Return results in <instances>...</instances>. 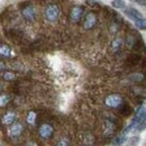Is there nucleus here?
Segmentation results:
<instances>
[{
  "label": "nucleus",
  "instance_id": "f3484780",
  "mask_svg": "<svg viewBox=\"0 0 146 146\" xmlns=\"http://www.w3.org/2000/svg\"><path fill=\"white\" fill-rule=\"evenodd\" d=\"M9 102V96L7 94H1L0 96V107H5Z\"/></svg>",
  "mask_w": 146,
  "mask_h": 146
},
{
  "label": "nucleus",
  "instance_id": "4468645a",
  "mask_svg": "<svg viewBox=\"0 0 146 146\" xmlns=\"http://www.w3.org/2000/svg\"><path fill=\"white\" fill-rule=\"evenodd\" d=\"M35 120H36V113L34 111H29L27 117H26V121L29 125H33V124H35Z\"/></svg>",
  "mask_w": 146,
  "mask_h": 146
},
{
  "label": "nucleus",
  "instance_id": "412c9836",
  "mask_svg": "<svg viewBox=\"0 0 146 146\" xmlns=\"http://www.w3.org/2000/svg\"><path fill=\"white\" fill-rule=\"evenodd\" d=\"M3 68H5V64H3V62H1V61H0V71H1V70H3Z\"/></svg>",
  "mask_w": 146,
  "mask_h": 146
},
{
  "label": "nucleus",
  "instance_id": "9b49d317",
  "mask_svg": "<svg viewBox=\"0 0 146 146\" xmlns=\"http://www.w3.org/2000/svg\"><path fill=\"white\" fill-rule=\"evenodd\" d=\"M126 139H127V136L121 134V135H119L118 137H116V138L113 139L112 145H113V146H120L121 144H124V143L126 142Z\"/></svg>",
  "mask_w": 146,
  "mask_h": 146
},
{
  "label": "nucleus",
  "instance_id": "f03ea898",
  "mask_svg": "<svg viewBox=\"0 0 146 146\" xmlns=\"http://www.w3.org/2000/svg\"><path fill=\"white\" fill-rule=\"evenodd\" d=\"M123 102V99L119 94H110L106 98L105 104L110 108H118Z\"/></svg>",
  "mask_w": 146,
  "mask_h": 146
},
{
  "label": "nucleus",
  "instance_id": "20e7f679",
  "mask_svg": "<svg viewBox=\"0 0 146 146\" xmlns=\"http://www.w3.org/2000/svg\"><path fill=\"white\" fill-rule=\"evenodd\" d=\"M82 14H83V9L82 7L80 6H74L71 11H70V19L72 23H78L81 17H82Z\"/></svg>",
  "mask_w": 146,
  "mask_h": 146
},
{
  "label": "nucleus",
  "instance_id": "aec40b11",
  "mask_svg": "<svg viewBox=\"0 0 146 146\" xmlns=\"http://www.w3.org/2000/svg\"><path fill=\"white\" fill-rule=\"evenodd\" d=\"M56 146H69V143H68L66 139H61V141L56 144Z\"/></svg>",
  "mask_w": 146,
  "mask_h": 146
},
{
  "label": "nucleus",
  "instance_id": "6ab92c4d",
  "mask_svg": "<svg viewBox=\"0 0 146 146\" xmlns=\"http://www.w3.org/2000/svg\"><path fill=\"white\" fill-rule=\"evenodd\" d=\"M2 78H3V80L10 81V80H13V79L15 78V75H14V73L13 72H5L3 74H2Z\"/></svg>",
  "mask_w": 146,
  "mask_h": 146
},
{
  "label": "nucleus",
  "instance_id": "7ed1b4c3",
  "mask_svg": "<svg viewBox=\"0 0 146 146\" xmlns=\"http://www.w3.org/2000/svg\"><path fill=\"white\" fill-rule=\"evenodd\" d=\"M38 135L43 139H48L53 135V128L48 124H43V125H40V127L38 128Z\"/></svg>",
  "mask_w": 146,
  "mask_h": 146
},
{
  "label": "nucleus",
  "instance_id": "f257e3e1",
  "mask_svg": "<svg viewBox=\"0 0 146 146\" xmlns=\"http://www.w3.org/2000/svg\"><path fill=\"white\" fill-rule=\"evenodd\" d=\"M58 15H60V9L56 5H48L45 8L44 16L48 21H55L58 17Z\"/></svg>",
  "mask_w": 146,
  "mask_h": 146
},
{
  "label": "nucleus",
  "instance_id": "5701e85b",
  "mask_svg": "<svg viewBox=\"0 0 146 146\" xmlns=\"http://www.w3.org/2000/svg\"><path fill=\"white\" fill-rule=\"evenodd\" d=\"M144 121H146V112H145V119H144Z\"/></svg>",
  "mask_w": 146,
  "mask_h": 146
},
{
  "label": "nucleus",
  "instance_id": "f8f14e48",
  "mask_svg": "<svg viewBox=\"0 0 146 146\" xmlns=\"http://www.w3.org/2000/svg\"><path fill=\"white\" fill-rule=\"evenodd\" d=\"M113 129H115L113 124L109 120H106L105 121V134L106 135H111L113 133Z\"/></svg>",
  "mask_w": 146,
  "mask_h": 146
},
{
  "label": "nucleus",
  "instance_id": "423d86ee",
  "mask_svg": "<svg viewBox=\"0 0 146 146\" xmlns=\"http://www.w3.org/2000/svg\"><path fill=\"white\" fill-rule=\"evenodd\" d=\"M125 14L127 15L129 18H131L133 20H135V21H137V20H139V19H143L142 14H141L137 9H135V8H133V7L127 8V9L125 10Z\"/></svg>",
  "mask_w": 146,
  "mask_h": 146
},
{
  "label": "nucleus",
  "instance_id": "a211bd4d",
  "mask_svg": "<svg viewBox=\"0 0 146 146\" xmlns=\"http://www.w3.org/2000/svg\"><path fill=\"white\" fill-rule=\"evenodd\" d=\"M130 79H131L133 81L141 82V81L144 79V75H143V74H141V73H137V74H133V75L130 76Z\"/></svg>",
  "mask_w": 146,
  "mask_h": 146
},
{
  "label": "nucleus",
  "instance_id": "1a4fd4ad",
  "mask_svg": "<svg viewBox=\"0 0 146 146\" xmlns=\"http://www.w3.org/2000/svg\"><path fill=\"white\" fill-rule=\"evenodd\" d=\"M15 118H16L15 112L9 111V112H7V113L2 117V120H1V121H2V124H5V125H10V124H13V123H14Z\"/></svg>",
  "mask_w": 146,
  "mask_h": 146
},
{
  "label": "nucleus",
  "instance_id": "39448f33",
  "mask_svg": "<svg viewBox=\"0 0 146 146\" xmlns=\"http://www.w3.org/2000/svg\"><path fill=\"white\" fill-rule=\"evenodd\" d=\"M97 23V18H96V15L92 14V13H89L87 14L86 18H84V24H83V27L86 29H91L92 27L96 25Z\"/></svg>",
  "mask_w": 146,
  "mask_h": 146
},
{
  "label": "nucleus",
  "instance_id": "9d476101",
  "mask_svg": "<svg viewBox=\"0 0 146 146\" xmlns=\"http://www.w3.org/2000/svg\"><path fill=\"white\" fill-rule=\"evenodd\" d=\"M121 44H123V40L121 38H116L111 42V50L112 52H118L119 48L121 47Z\"/></svg>",
  "mask_w": 146,
  "mask_h": 146
},
{
  "label": "nucleus",
  "instance_id": "ddd939ff",
  "mask_svg": "<svg viewBox=\"0 0 146 146\" xmlns=\"http://www.w3.org/2000/svg\"><path fill=\"white\" fill-rule=\"evenodd\" d=\"M0 54L6 57L10 56V48L6 44H0Z\"/></svg>",
  "mask_w": 146,
  "mask_h": 146
},
{
  "label": "nucleus",
  "instance_id": "dca6fc26",
  "mask_svg": "<svg viewBox=\"0 0 146 146\" xmlns=\"http://www.w3.org/2000/svg\"><path fill=\"white\" fill-rule=\"evenodd\" d=\"M111 5H112L115 8H125L126 2L123 1V0H113V1H111Z\"/></svg>",
  "mask_w": 146,
  "mask_h": 146
},
{
  "label": "nucleus",
  "instance_id": "4be33fe9",
  "mask_svg": "<svg viewBox=\"0 0 146 146\" xmlns=\"http://www.w3.org/2000/svg\"><path fill=\"white\" fill-rule=\"evenodd\" d=\"M137 3H139V5H146V1H144V0H143V1L138 0V1H137Z\"/></svg>",
  "mask_w": 146,
  "mask_h": 146
},
{
  "label": "nucleus",
  "instance_id": "6e6552de",
  "mask_svg": "<svg viewBox=\"0 0 146 146\" xmlns=\"http://www.w3.org/2000/svg\"><path fill=\"white\" fill-rule=\"evenodd\" d=\"M21 131H23V126L19 124V123H15L11 128H10V130H9V134H10V136L11 137H16V136H18L21 134Z\"/></svg>",
  "mask_w": 146,
  "mask_h": 146
},
{
  "label": "nucleus",
  "instance_id": "2eb2a0df",
  "mask_svg": "<svg viewBox=\"0 0 146 146\" xmlns=\"http://www.w3.org/2000/svg\"><path fill=\"white\" fill-rule=\"evenodd\" d=\"M135 25H136V27L138 28V29H142V31H144L146 29V19H139V20H137V21H135Z\"/></svg>",
  "mask_w": 146,
  "mask_h": 146
},
{
  "label": "nucleus",
  "instance_id": "0eeeda50",
  "mask_svg": "<svg viewBox=\"0 0 146 146\" xmlns=\"http://www.w3.org/2000/svg\"><path fill=\"white\" fill-rule=\"evenodd\" d=\"M23 16H24V18L27 19V20H29V21H33L34 18H35V10H34V8L32 7V6H27V7H25L24 9H23Z\"/></svg>",
  "mask_w": 146,
  "mask_h": 146
}]
</instances>
